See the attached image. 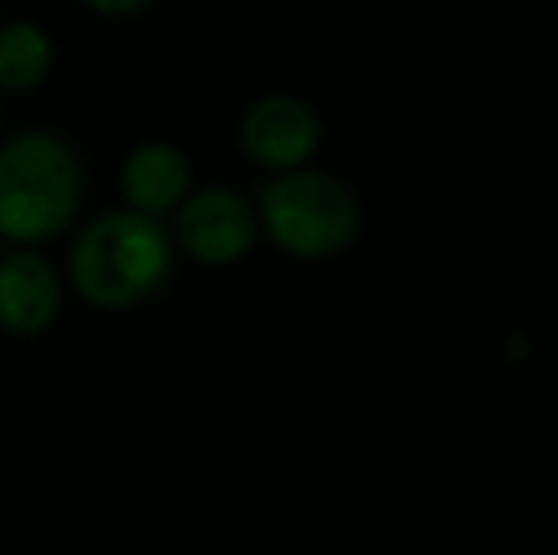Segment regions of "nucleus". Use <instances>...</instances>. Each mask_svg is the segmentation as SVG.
Returning <instances> with one entry per match:
<instances>
[{
  "instance_id": "7ed1b4c3",
  "label": "nucleus",
  "mask_w": 558,
  "mask_h": 555,
  "mask_svg": "<svg viewBox=\"0 0 558 555\" xmlns=\"http://www.w3.org/2000/svg\"><path fill=\"white\" fill-rule=\"evenodd\" d=\"M258 225L286 255L331 260L357 240L361 206L331 171L293 168L258 186Z\"/></svg>"
},
{
  "instance_id": "f257e3e1",
  "label": "nucleus",
  "mask_w": 558,
  "mask_h": 555,
  "mask_svg": "<svg viewBox=\"0 0 558 555\" xmlns=\"http://www.w3.org/2000/svg\"><path fill=\"white\" fill-rule=\"evenodd\" d=\"M175 252L171 229H163L160 217L111 209L84 225V232L73 240L69 281L96 309H137L168 286Z\"/></svg>"
},
{
  "instance_id": "20e7f679",
  "label": "nucleus",
  "mask_w": 558,
  "mask_h": 555,
  "mask_svg": "<svg viewBox=\"0 0 558 555\" xmlns=\"http://www.w3.org/2000/svg\"><path fill=\"white\" fill-rule=\"evenodd\" d=\"M171 240L206 267H228L255 248L258 209L232 186H198L179 202Z\"/></svg>"
},
{
  "instance_id": "0eeeda50",
  "label": "nucleus",
  "mask_w": 558,
  "mask_h": 555,
  "mask_svg": "<svg viewBox=\"0 0 558 555\" xmlns=\"http://www.w3.org/2000/svg\"><path fill=\"white\" fill-rule=\"evenodd\" d=\"M191 160L171 141H145L122 164V194L145 217H168L191 194Z\"/></svg>"
},
{
  "instance_id": "f03ea898",
  "label": "nucleus",
  "mask_w": 558,
  "mask_h": 555,
  "mask_svg": "<svg viewBox=\"0 0 558 555\" xmlns=\"http://www.w3.org/2000/svg\"><path fill=\"white\" fill-rule=\"evenodd\" d=\"M84 171L73 145L46 130H27L0 145V237L43 244L69 229L81 209Z\"/></svg>"
},
{
  "instance_id": "1a4fd4ad",
  "label": "nucleus",
  "mask_w": 558,
  "mask_h": 555,
  "mask_svg": "<svg viewBox=\"0 0 558 555\" xmlns=\"http://www.w3.org/2000/svg\"><path fill=\"white\" fill-rule=\"evenodd\" d=\"M81 4H88L92 12H99V15H137V12H145L153 0H81Z\"/></svg>"
},
{
  "instance_id": "6e6552de",
  "label": "nucleus",
  "mask_w": 558,
  "mask_h": 555,
  "mask_svg": "<svg viewBox=\"0 0 558 555\" xmlns=\"http://www.w3.org/2000/svg\"><path fill=\"white\" fill-rule=\"evenodd\" d=\"M53 43L38 23L15 20L0 27V92H31L50 76Z\"/></svg>"
},
{
  "instance_id": "423d86ee",
  "label": "nucleus",
  "mask_w": 558,
  "mask_h": 555,
  "mask_svg": "<svg viewBox=\"0 0 558 555\" xmlns=\"http://www.w3.org/2000/svg\"><path fill=\"white\" fill-rule=\"evenodd\" d=\"M61 312V278L38 252L0 260V327L12 335H43Z\"/></svg>"
},
{
  "instance_id": "39448f33",
  "label": "nucleus",
  "mask_w": 558,
  "mask_h": 555,
  "mask_svg": "<svg viewBox=\"0 0 558 555\" xmlns=\"http://www.w3.org/2000/svg\"><path fill=\"white\" fill-rule=\"evenodd\" d=\"M319 141H324V122L296 96H263L243 111V153L270 171L304 168L316 156Z\"/></svg>"
}]
</instances>
